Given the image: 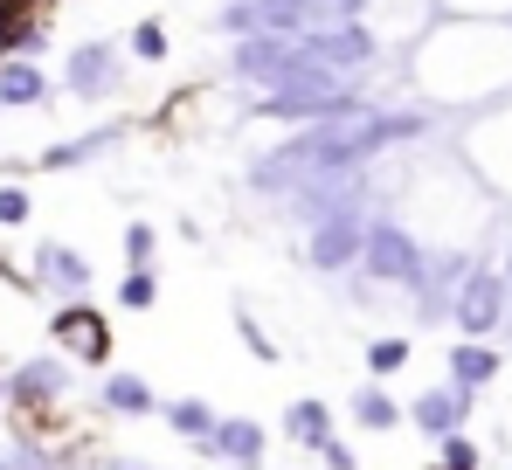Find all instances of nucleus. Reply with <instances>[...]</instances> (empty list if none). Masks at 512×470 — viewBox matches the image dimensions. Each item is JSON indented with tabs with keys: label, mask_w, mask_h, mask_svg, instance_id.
<instances>
[{
	"label": "nucleus",
	"mask_w": 512,
	"mask_h": 470,
	"mask_svg": "<svg viewBox=\"0 0 512 470\" xmlns=\"http://www.w3.org/2000/svg\"><path fill=\"white\" fill-rule=\"evenodd\" d=\"M360 235H367V222H360V215H326V229L312 235V263H319V270L360 263Z\"/></svg>",
	"instance_id": "nucleus-3"
},
{
	"label": "nucleus",
	"mask_w": 512,
	"mask_h": 470,
	"mask_svg": "<svg viewBox=\"0 0 512 470\" xmlns=\"http://www.w3.org/2000/svg\"><path fill=\"white\" fill-rule=\"evenodd\" d=\"M450 318L464 339H485L492 325H506V277L499 270H464L450 291Z\"/></svg>",
	"instance_id": "nucleus-2"
},
{
	"label": "nucleus",
	"mask_w": 512,
	"mask_h": 470,
	"mask_svg": "<svg viewBox=\"0 0 512 470\" xmlns=\"http://www.w3.org/2000/svg\"><path fill=\"white\" fill-rule=\"evenodd\" d=\"M492 374H499V353H492V346H478V339H464V346L450 353V381H457L464 394H471V388H485Z\"/></svg>",
	"instance_id": "nucleus-7"
},
{
	"label": "nucleus",
	"mask_w": 512,
	"mask_h": 470,
	"mask_svg": "<svg viewBox=\"0 0 512 470\" xmlns=\"http://www.w3.org/2000/svg\"><path fill=\"white\" fill-rule=\"evenodd\" d=\"M118 298H125V305H153V277H146V270H132V277L118 284Z\"/></svg>",
	"instance_id": "nucleus-20"
},
{
	"label": "nucleus",
	"mask_w": 512,
	"mask_h": 470,
	"mask_svg": "<svg viewBox=\"0 0 512 470\" xmlns=\"http://www.w3.org/2000/svg\"><path fill=\"white\" fill-rule=\"evenodd\" d=\"M208 450H222V457H236V464H256V457H263V429H256V422H215Z\"/></svg>",
	"instance_id": "nucleus-8"
},
{
	"label": "nucleus",
	"mask_w": 512,
	"mask_h": 470,
	"mask_svg": "<svg viewBox=\"0 0 512 470\" xmlns=\"http://www.w3.org/2000/svg\"><path fill=\"white\" fill-rule=\"evenodd\" d=\"M104 401L125 408V415H146V408H153V394L139 388V374H111V381H104Z\"/></svg>",
	"instance_id": "nucleus-12"
},
{
	"label": "nucleus",
	"mask_w": 512,
	"mask_h": 470,
	"mask_svg": "<svg viewBox=\"0 0 512 470\" xmlns=\"http://www.w3.org/2000/svg\"><path fill=\"white\" fill-rule=\"evenodd\" d=\"M319 457H326V464H333V470H353V450H346V443H333V436L319 443Z\"/></svg>",
	"instance_id": "nucleus-22"
},
{
	"label": "nucleus",
	"mask_w": 512,
	"mask_h": 470,
	"mask_svg": "<svg viewBox=\"0 0 512 470\" xmlns=\"http://www.w3.org/2000/svg\"><path fill=\"white\" fill-rule=\"evenodd\" d=\"M367 367H374V374H402V367H409V339H374V346H367Z\"/></svg>",
	"instance_id": "nucleus-14"
},
{
	"label": "nucleus",
	"mask_w": 512,
	"mask_h": 470,
	"mask_svg": "<svg viewBox=\"0 0 512 470\" xmlns=\"http://www.w3.org/2000/svg\"><path fill=\"white\" fill-rule=\"evenodd\" d=\"M14 222H28V194L21 187H0V229H14Z\"/></svg>",
	"instance_id": "nucleus-18"
},
{
	"label": "nucleus",
	"mask_w": 512,
	"mask_h": 470,
	"mask_svg": "<svg viewBox=\"0 0 512 470\" xmlns=\"http://www.w3.org/2000/svg\"><path fill=\"white\" fill-rule=\"evenodd\" d=\"M284 429H291L298 443H326V429H333V415H326V401H298V408L284 415Z\"/></svg>",
	"instance_id": "nucleus-10"
},
{
	"label": "nucleus",
	"mask_w": 512,
	"mask_h": 470,
	"mask_svg": "<svg viewBox=\"0 0 512 470\" xmlns=\"http://www.w3.org/2000/svg\"><path fill=\"white\" fill-rule=\"evenodd\" d=\"M42 277H49V284H63V291H84V284H90V263L77 256V249L49 242V249H42Z\"/></svg>",
	"instance_id": "nucleus-9"
},
{
	"label": "nucleus",
	"mask_w": 512,
	"mask_h": 470,
	"mask_svg": "<svg viewBox=\"0 0 512 470\" xmlns=\"http://www.w3.org/2000/svg\"><path fill=\"white\" fill-rule=\"evenodd\" d=\"M167 422H173V429H215V415H208L201 401H173V408H167Z\"/></svg>",
	"instance_id": "nucleus-17"
},
{
	"label": "nucleus",
	"mask_w": 512,
	"mask_h": 470,
	"mask_svg": "<svg viewBox=\"0 0 512 470\" xmlns=\"http://www.w3.org/2000/svg\"><path fill=\"white\" fill-rule=\"evenodd\" d=\"M506 277H512V256H506Z\"/></svg>",
	"instance_id": "nucleus-23"
},
{
	"label": "nucleus",
	"mask_w": 512,
	"mask_h": 470,
	"mask_svg": "<svg viewBox=\"0 0 512 470\" xmlns=\"http://www.w3.org/2000/svg\"><path fill=\"white\" fill-rule=\"evenodd\" d=\"M42 97H49V77L28 56H7L0 63V104H42Z\"/></svg>",
	"instance_id": "nucleus-6"
},
{
	"label": "nucleus",
	"mask_w": 512,
	"mask_h": 470,
	"mask_svg": "<svg viewBox=\"0 0 512 470\" xmlns=\"http://www.w3.org/2000/svg\"><path fill=\"white\" fill-rule=\"evenodd\" d=\"M14 394H21V401H42V394H56V367H21Z\"/></svg>",
	"instance_id": "nucleus-16"
},
{
	"label": "nucleus",
	"mask_w": 512,
	"mask_h": 470,
	"mask_svg": "<svg viewBox=\"0 0 512 470\" xmlns=\"http://www.w3.org/2000/svg\"><path fill=\"white\" fill-rule=\"evenodd\" d=\"M360 270L381 277V284H416L423 277V249H416V235L402 229V222H367V235H360Z\"/></svg>",
	"instance_id": "nucleus-1"
},
{
	"label": "nucleus",
	"mask_w": 512,
	"mask_h": 470,
	"mask_svg": "<svg viewBox=\"0 0 512 470\" xmlns=\"http://www.w3.org/2000/svg\"><path fill=\"white\" fill-rule=\"evenodd\" d=\"M353 415H360V429H395V422H402V408H395L381 388H360V394H353Z\"/></svg>",
	"instance_id": "nucleus-11"
},
{
	"label": "nucleus",
	"mask_w": 512,
	"mask_h": 470,
	"mask_svg": "<svg viewBox=\"0 0 512 470\" xmlns=\"http://www.w3.org/2000/svg\"><path fill=\"white\" fill-rule=\"evenodd\" d=\"M125 249H132V263H146V256H153V229L132 222V229H125Z\"/></svg>",
	"instance_id": "nucleus-21"
},
{
	"label": "nucleus",
	"mask_w": 512,
	"mask_h": 470,
	"mask_svg": "<svg viewBox=\"0 0 512 470\" xmlns=\"http://www.w3.org/2000/svg\"><path fill=\"white\" fill-rule=\"evenodd\" d=\"M132 56H139V63H160V56H167V28H160V21H139V28H132Z\"/></svg>",
	"instance_id": "nucleus-15"
},
{
	"label": "nucleus",
	"mask_w": 512,
	"mask_h": 470,
	"mask_svg": "<svg viewBox=\"0 0 512 470\" xmlns=\"http://www.w3.org/2000/svg\"><path fill=\"white\" fill-rule=\"evenodd\" d=\"M56 332L77 339L84 353H104V325H97V312H63V318H56Z\"/></svg>",
	"instance_id": "nucleus-13"
},
{
	"label": "nucleus",
	"mask_w": 512,
	"mask_h": 470,
	"mask_svg": "<svg viewBox=\"0 0 512 470\" xmlns=\"http://www.w3.org/2000/svg\"><path fill=\"white\" fill-rule=\"evenodd\" d=\"M471 464H478V450L464 436H443V470H471Z\"/></svg>",
	"instance_id": "nucleus-19"
},
{
	"label": "nucleus",
	"mask_w": 512,
	"mask_h": 470,
	"mask_svg": "<svg viewBox=\"0 0 512 470\" xmlns=\"http://www.w3.org/2000/svg\"><path fill=\"white\" fill-rule=\"evenodd\" d=\"M464 401H471L464 388H429L423 401H416V422H423L429 436H457V422H464Z\"/></svg>",
	"instance_id": "nucleus-5"
},
{
	"label": "nucleus",
	"mask_w": 512,
	"mask_h": 470,
	"mask_svg": "<svg viewBox=\"0 0 512 470\" xmlns=\"http://www.w3.org/2000/svg\"><path fill=\"white\" fill-rule=\"evenodd\" d=\"M111 70H118V49L90 42V49H77V56L63 63V83H70V90H84V97H97V90L111 83Z\"/></svg>",
	"instance_id": "nucleus-4"
}]
</instances>
